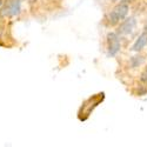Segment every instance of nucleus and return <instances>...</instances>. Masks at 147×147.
I'll use <instances>...</instances> for the list:
<instances>
[{
  "label": "nucleus",
  "mask_w": 147,
  "mask_h": 147,
  "mask_svg": "<svg viewBox=\"0 0 147 147\" xmlns=\"http://www.w3.org/2000/svg\"><path fill=\"white\" fill-rule=\"evenodd\" d=\"M128 13V5L126 3H120L118 4L107 16V21L109 25H117L121 20H124Z\"/></svg>",
  "instance_id": "obj_1"
},
{
  "label": "nucleus",
  "mask_w": 147,
  "mask_h": 147,
  "mask_svg": "<svg viewBox=\"0 0 147 147\" xmlns=\"http://www.w3.org/2000/svg\"><path fill=\"white\" fill-rule=\"evenodd\" d=\"M0 11L4 17H17L21 11V0H7Z\"/></svg>",
  "instance_id": "obj_2"
},
{
  "label": "nucleus",
  "mask_w": 147,
  "mask_h": 147,
  "mask_svg": "<svg viewBox=\"0 0 147 147\" xmlns=\"http://www.w3.org/2000/svg\"><path fill=\"white\" fill-rule=\"evenodd\" d=\"M107 50L108 54L111 57H114L120 51V40L118 33L111 32L107 34Z\"/></svg>",
  "instance_id": "obj_3"
},
{
  "label": "nucleus",
  "mask_w": 147,
  "mask_h": 147,
  "mask_svg": "<svg viewBox=\"0 0 147 147\" xmlns=\"http://www.w3.org/2000/svg\"><path fill=\"white\" fill-rule=\"evenodd\" d=\"M136 19L134 18H127L125 20H121V24L118 28V34H122V35H126L133 32L134 27H136Z\"/></svg>",
  "instance_id": "obj_4"
},
{
  "label": "nucleus",
  "mask_w": 147,
  "mask_h": 147,
  "mask_svg": "<svg viewBox=\"0 0 147 147\" xmlns=\"http://www.w3.org/2000/svg\"><path fill=\"white\" fill-rule=\"evenodd\" d=\"M147 45V33L144 32L142 34L139 35V38L136 40L134 45L132 46L131 50L134 51V52H140L141 50H144V47Z\"/></svg>",
  "instance_id": "obj_5"
},
{
  "label": "nucleus",
  "mask_w": 147,
  "mask_h": 147,
  "mask_svg": "<svg viewBox=\"0 0 147 147\" xmlns=\"http://www.w3.org/2000/svg\"><path fill=\"white\" fill-rule=\"evenodd\" d=\"M144 57H141V55H137V57H133L132 59H131V61H129V64H131V66H132V68H136V67H139L142 63H144Z\"/></svg>",
  "instance_id": "obj_6"
},
{
  "label": "nucleus",
  "mask_w": 147,
  "mask_h": 147,
  "mask_svg": "<svg viewBox=\"0 0 147 147\" xmlns=\"http://www.w3.org/2000/svg\"><path fill=\"white\" fill-rule=\"evenodd\" d=\"M140 80H141L142 82H147V67L142 71L141 76H140Z\"/></svg>",
  "instance_id": "obj_7"
},
{
  "label": "nucleus",
  "mask_w": 147,
  "mask_h": 147,
  "mask_svg": "<svg viewBox=\"0 0 147 147\" xmlns=\"http://www.w3.org/2000/svg\"><path fill=\"white\" fill-rule=\"evenodd\" d=\"M3 5H4V3H3V0H0V9H1V7H3Z\"/></svg>",
  "instance_id": "obj_8"
}]
</instances>
